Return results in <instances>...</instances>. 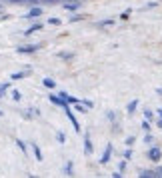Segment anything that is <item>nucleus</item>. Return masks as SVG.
<instances>
[{
    "instance_id": "2",
    "label": "nucleus",
    "mask_w": 162,
    "mask_h": 178,
    "mask_svg": "<svg viewBox=\"0 0 162 178\" xmlns=\"http://www.w3.org/2000/svg\"><path fill=\"white\" fill-rule=\"evenodd\" d=\"M148 158H150V160H154V162H158V160L162 158V152H160V148H150V152H148Z\"/></svg>"
},
{
    "instance_id": "13",
    "label": "nucleus",
    "mask_w": 162,
    "mask_h": 178,
    "mask_svg": "<svg viewBox=\"0 0 162 178\" xmlns=\"http://www.w3.org/2000/svg\"><path fill=\"white\" fill-rule=\"evenodd\" d=\"M32 148H34V154H36V160L40 162V160H42V152H40V148H38V146H34V144H32Z\"/></svg>"
},
{
    "instance_id": "4",
    "label": "nucleus",
    "mask_w": 162,
    "mask_h": 178,
    "mask_svg": "<svg viewBox=\"0 0 162 178\" xmlns=\"http://www.w3.org/2000/svg\"><path fill=\"white\" fill-rule=\"evenodd\" d=\"M110 154H112V146L108 144V146H106V150H104V154H102V158H100L102 164H106L108 160H110Z\"/></svg>"
},
{
    "instance_id": "19",
    "label": "nucleus",
    "mask_w": 162,
    "mask_h": 178,
    "mask_svg": "<svg viewBox=\"0 0 162 178\" xmlns=\"http://www.w3.org/2000/svg\"><path fill=\"white\" fill-rule=\"evenodd\" d=\"M142 128H144V130H150V124H148V120H144V122H142Z\"/></svg>"
},
{
    "instance_id": "18",
    "label": "nucleus",
    "mask_w": 162,
    "mask_h": 178,
    "mask_svg": "<svg viewBox=\"0 0 162 178\" xmlns=\"http://www.w3.org/2000/svg\"><path fill=\"white\" fill-rule=\"evenodd\" d=\"M144 116H146V120H152V112L150 110H144Z\"/></svg>"
},
{
    "instance_id": "3",
    "label": "nucleus",
    "mask_w": 162,
    "mask_h": 178,
    "mask_svg": "<svg viewBox=\"0 0 162 178\" xmlns=\"http://www.w3.org/2000/svg\"><path fill=\"white\" fill-rule=\"evenodd\" d=\"M66 116L70 118V122H72V126H74V130H76V132H80V124H78V120L74 118V114L70 112V108H66Z\"/></svg>"
},
{
    "instance_id": "26",
    "label": "nucleus",
    "mask_w": 162,
    "mask_h": 178,
    "mask_svg": "<svg viewBox=\"0 0 162 178\" xmlns=\"http://www.w3.org/2000/svg\"><path fill=\"white\" fill-rule=\"evenodd\" d=\"M50 2H56V0H50Z\"/></svg>"
},
{
    "instance_id": "16",
    "label": "nucleus",
    "mask_w": 162,
    "mask_h": 178,
    "mask_svg": "<svg viewBox=\"0 0 162 178\" xmlns=\"http://www.w3.org/2000/svg\"><path fill=\"white\" fill-rule=\"evenodd\" d=\"M48 22H50V24H54V26H58V24H60V20H58V18H50Z\"/></svg>"
},
{
    "instance_id": "23",
    "label": "nucleus",
    "mask_w": 162,
    "mask_h": 178,
    "mask_svg": "<svg viewBox=\"0 0 162 178\" xmlns=\"http://www.w3.org/2000/svg\"><path fill=\"white\" fill-rule=\"evenodd\" d=\"M156 94H158V96H162V88H158V90H156Z\"/></svg>"
},
{
    "instance_id": "27",
    "label": "nucleus",
    "mask_w": 162,
    "mask_h": 178,
    "mask_svg": "<svg viewBox=\"0 0 162 178\" xmlns=\"http://www.w3.org/2000/svg\"><path fill=\"white\" fill-rule=\"evenodd\" d=\"M70 2H74V0H70Z\"/></svg>"
},
{
    "instance_id": "12",
    "label": "nucleus",
    "mask_w": 162,
    "mask_h": 178,
    "mask_svg": "<svg viewBox=\"0 0 162 178\" xmlns=\"http://www.w3.org/2000/svg\"><path fill=\"white\" fill-rule=\"evenodd\" d=\"M24 76H26V72H14L12 76H10V78H12V80H22Z\"/></svg>"
},
{
    "instance_id": "10",
    "label": "nucleus",
    "mask_w": 162,
    "mask_h": 178,
    "mask_svg": "<svg viewBox=\"0 0 162 178\" xmlns=\"http://www.w3.org/2000/svg\"><path fill=\"white\" fill-rule=\"evenodd\" d=\"M42 84L46 86V88H54V86H56V82H54L52 78H44V82H42Z\"/></svg>"
},
{
    "instance_id": "11",
    "label": "nucleus",
    "mask_w": 162,
    "mask_h": 178,
    "mask_svg": "<svg viewBox=\"0 0 162 178\" xmlns=\"http://www.w3.org/2000/svg\"><path fill=\"white\" fill-rule=\"evenodd\" d=\"M140 176H142V178H152V176H156V172H150V170H142V172H140Z\"/></svg>"
},
{
    "instance_id": "21",
    "label": "nucleus",
    "mask_w": 162,
    "mask_h": 178,
    "mask_svg": "<svg viewBox=\"0 0 162 178\" xmlns=\"http://www.w3.org/2000/svg\"><path fill=\"white\" fill-rule=\"evenodd\" d=\"M126 144L132 146V144H134V138H132V136H130V138H126Z\"/></svg>"
},
{
    "instance_id": "25",
    "label": "nucleus",
    "mask_w": 162,
    "mask_h": 178,
    "mask_svg": "<svg viewBox=\"0 0 162 178\" xmlns=\"http://www.w3.org/2000/svg\"><path fill=\"white\" fill-rule=\"evenodd\" d=\"M158 112H160V116H162V108H160V110H158Z\"/></svg>"
},
{
    "instance_id": "20",
    "label": "nucleus",
    "mask_w": 162,
    "mask_h": 178,
    "mask_svg": "<svg viewBox=\"0 0 162 178\" xmlns=\"http://www.w3.org/2000/svg\"><path fill=\"white\" fill-rule=\"evenodd\" d=\"M18 146L22 148V152H26V146H24V142H22V140H18Z\"/></svg>"
},
{
    "instance_id": "15",
    "label": "nucleus",
    "mask_w": 162,
    "mask_h": 178,
    "mask_svg": "<svg viewBox=\"0 0 162 178\" xmlns=\"http://www.w3.org/2000/svg\"><path fill=\"white\" fill-rule=\"evenodd\" d=\"M56 138H58V142H60V144H64V134H62V132H58V134H56Z\"/></svg>"
},
{
    "instance_id": "6",
    "label": "nucleus",
    "mask_w": 162,
    "mask_h": 178,
    "mask_svg": "<svg viewBox=\"0 0 162 178\" xmlns=\"http://www.w3.org/2000/svg\"><path fill=\"white\" fill-rule=\"evenodd\" d=\"M84 152H86V154H92V144H90V138H84Z\"/></svg>"
},
{
    "instance_id": "17",
    "label": "nucleus",
    "mask_w": 162,
    "mask_h": 178,
    "mask_svg": "<svg viewBox=\"0 0 162 178\" xmlns=\"http://www.w3.org/2000/svg\"><path fill=\"white\" fill-rule=\"evenodd\" d=\"M66 8H68V10H76V8H78V4H70V2H68Z\"/></svg>"
},
{
    "instance_id": "14",
    "label": "nucleus",
    "mask_w": 162,
    "mask_h": 178,
    "mask_svg": "<svg viewBox=\"0 0 162 178\" xmlns=\"http://www.w3.org/2000/svg\"><path fill=\"white\" fill-rule=\"evenodd\" d=\"M12 98H14V100H20V98H22L20 90H14V92H12Z\"/></svg>"
},
{
    "instance_id": "5",
    "label": "nucleus",
    "mask_w": 162,
    "mask_h": 178,
    "mask_svg": "<svg viewBox=\"0 0 162 178\" xmlns=\"http://www.w3.org/2000/svg\"><path fill=\"white\" fill-rule=\"evenodd\" d=\"M40 14H42V10H40V8H32V10H30V12L26 14V18H38Z\"/></svg>"
},
{
    "instance_id": "1",
    "label": "nucleus",
    "mask_w": 162,
    "mask_h": 178,
    "mask_svg": "<svg viewBox=\"0 0 162 178\" xmlns=\"http://www.w3.org/2000/svg\"><path fill=\"white\" fill-rule=\"evenodd\" d=\"M38 48H40V44H30V46H20L18 52L20 54H32V52H36Z\"/></svg>"
},
{
    "instance_id": "7",
    "label": "nucleus",
    "mask_w": 162,
    "mask_h": 178,
    "mask_svg": "<svg viewBox=\"0 0 162 178\" xmlns=\"http://www.w3.org/2000/svg\"><path fill=\"white\" fill-rule=\"evenodd\" d=\"M38 30H42V24H34V26H30L24 34H34V32H38Z\"/></svg>"
},
{
    "instance_id": "9",
    "label": "nucleus",
    "mask_w": 162,
    "mask_h": 178,
    "mask_svg": "<svg viewBox=\"0 0 162 178\" xmlns=\"http://www.w3.org/2000/svg\"><path fill=\"white\" fill-rule=\"evenodd\" d=\"M136 106H138V100H132V102L128 104V108H126V110H128V114L134 112V110H136Z\"/></svg>"
},
{
    "instance_id": "24",
    "label": "nucleus",
    "mask_w": 162,
    "mask_h": 178,
    "mask_svg": "<svg viewBox=\"0 0 162 178\" xmlns=\"http://www.w3.org/2000/svg\"><path fill=\"white\" fill-rule=\"evenodd\" d=\"M158 126H160V128H162V120H158Z\"/></svg>"
},
{
    "instance_id": "8",
    "label": "nucleus",
    "mask_w": 162,
    "mask_h": 178,
    "mask_svg": "<svg viewBox=\"0 0 162 178\" xmlns=\"http://www.w3.org/2000/svg\"><path fill=\"white\" fill-rule=\"evenodd\" d=\"M8 88H10V84H0V98H2V96H6V92H8Z\"/></svg>"
},
{
    "instance_id": "22",
    "label": "nucleus",
    "mask_w": 162,
    "mask_h": 178,
    "mask_svg": "<svg viewBox=\"0 0 162 178\" xmlns=\"http://www.w3.org/2000/svg\"><path fill=\"white\" fill-rule=\"evenodd\" d=\"M156 176H162V168H158V170H156Z\"/></svg>"
}]
</instances>
